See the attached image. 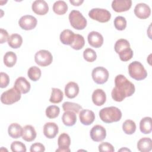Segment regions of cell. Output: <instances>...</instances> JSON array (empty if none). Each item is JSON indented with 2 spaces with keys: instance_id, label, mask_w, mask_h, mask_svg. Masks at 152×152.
Listing matches in <instances>:
<instances>
[{
  "instance_id": "obj_1",
  "label": "cell",
  "mask_w": 152,
  "mask_h": 152,
  "mask_svg": "<svg viewBox=\"0 0 152 152\" xmlns=\"http://www.w3.org/2000/svg\"><path fill=\"white\" fill-rule=\"evenodd\" d=\"M115 86L112 90L111 96L115 101L118 102L123 101L125 97L131 96L135 90L134 84L122 74L116 76Z\"/></svg>"
},
{
  "instance_id": "obj_2",
  "label": "cell",
  "mask_w": 152,
  "mask_h": 152,
  "mask_svg": "<svg viewBox=\"0 0 152 152\" xmlns=\"http://www.w3.org/2000/svg\"><path fill=\"white\" fill-rule=\"evenodd\" d=\"M99 116L103 122L109 124L120 121L122 118V112L116 107H106L100 110Z\"/></svg>"
},
{
  "instance_id": "obj_3",
  "label": "cell",
  "mask_w": 152,
  "mask_h": 152,
  "mask_svg": "<svg viewBox=\"0 0 152 152\" xmlns=\"http://www.w3.org/2000/svg\"><path fill=\"white\" fill-rule=\"evenodd\" d=\"M128 72L131 78L140 81L147 76V72L142 64L138 61H134L128 65Z\"/></svg>"
},
{
  "instance_id": "obj_4",
  "label": "cell",
  "mask_w": 152,
  "mask_h": 152,
  "mask_svg": "<svg viewBox=\"0 0 152 152\" xmlns=\"http://www.w3.org/2000/svg\"><path fill=\"white\" fill-rule=\"evenodd\" d=\"M71 26L76 30H83L87 26V20L78 10H72L69 14Z\"/></svg>"
},
{
  "instance_id": "obj_5",
  "label": "cell",
  "mask_w": 152,
  "mask_h": 152,
  "mask_svg": "<svg viewBox=\"0 0 152 152\" xmlns=\"http://www.w3.org/2000/svg\"><path fill=\"white\" fill-rule=\"evenodd\" d=\"M21 92L18 90L15 87H13L2 93L1 101L5 104H12L20 100L21 96Z\"/></svg>"
},
{
  "instance_id": "obj_6",
  "label": "cell",
  "mask_w": 152,
  "mask_h": 152,
  "mask_svg": "<svg viewBox=\"0 0 152 152\" xmlns=\"http://www.w3.org/2000/svg\"><path fill=\"white\" fill-rule=\"evenodd\" d=\"M88 16L93 20L100 23H106L110 20L111 18L110 12L103 8H93L88 12Z\"/></svg>"
},
{
  "instance_id": "obj_7",
  "label": "cell",
  "mask_w": 152,
  "mask_h": 152,
  "mask_svg": "<svg viewBox=\"0 0 152 152\" xmlns=\"http://www.w3.org/2000/svg\"><path fill=\"white\" fill-rule=\"evenodd\" d=\"M35 62L39 66H46L51 64L53 56L51 53L47 50H40L34 55Z\"/></svg>"
},
{
  "instance_id": "obj_8",
  "label": "cell",
  "mask_w": 152,
  "mask_h": 152,
  "mask_svg": "<svg viewBox=\"0 0 152 152\" xmlns=\"http://www.w3.org/2000/svg\"><path fill=\"white\" fill-rule=\"evenodd\" d=\"M93 81L98 84L105 83L109 78V72L104 67L97 66L94 68L91 73Z\"/></svg>"
},
{
  "instance_id": "obj_9",
  "label": "cell",
  "mask_w": 152,
  "mask_h": 152,
  "mask_svg": "<svg viewBox=\"0 0 152 152\" xmlns=\"http://www.w3.org/2000/svg\"><path fill=\"white\" fill-rule=\"evenodd\" d=\"M37 21L36 17L31 15H23L18 21L20 27L25 30H33L37 26Z\"/></svg>"
},
{
  "instance_id": "obj_10",
  "label": "cell",
  "mask_w": 152,
  "mask_h": 152,
  "mask_svg": "<svg viewBox=\"0 0 152 152\" xmlns=\"http://www.w3.org/2000/svg\"><path fill=\"white\" fill-rule=\"evenodd\" d=\"M90 135L92 140L96 142H100L105 139L106 137V131L102 125H96L91 128Z\"/></svg>"
},
{
  "instance_id": "obj_11",
  "label": "cell",
  "mask_w": 152,
  "mask_h": 152,
  "mask_svg": "<svg viewBox=\"0 0 152 152\" xmlns=\"http://www.w3.org/2000/svg\"><path fill=\"white\" fill-rule=\"evenodd\" d=\"M71 144V139L69 135L65 133H62L58 137V148L56 150V151L60 152H69L71 150L69 148Z\"/></svg>"
},
{
  "instance_id": "obj_12",
  "label": "cell",
  "mask_w": 152,
  "mask_h": 152,
  "mask_svg": "<svg viewBox=\"0 0 152 152\" xmlns=\"http://www.w3.org/2000/svg\"><path fill=\"white\" fill-rule=\"evenodd\" d=\"M134 14L140 19H145L151 14L150 7L145 3L137 4L134 8Z\"/></svg>"
},
{
  "instance_id": "obj_13",
  "label": "cell",
  "mask_w": 152,
  "mask_h": 152,
  "mask_svg": "<svg viewBox=\"0 0 152 152\" xmlns=\"http://www.w3.org/2000/svg\"><path fill=\"white\" fill-rule=\"evenodd\" d=\"M131 5V0H114L112 2V9L117 12L126 11L130 9Z\"/></svg>"
},
{
  "instance_id": "obj_14",
  "label": "cell",
  "mask_w": 152,
  "mask_h": 152,
  "mask_svg": "<svg viewBox=\"0 0 152 152\" xmlns=\"http://www.w3.org/2000/svg\"><path fill=\"white\" fill-rule=\"evenodd\" d=\"M88 42L90 46L95 48H99L103 43V36L99 32L92 31L90 32L87 36Z\"/></svg>"
},
{
  "instance_id": "obj_15",
  "label": "cell",
  "mask_w": 152,
  "mask_h": 152,
  "mask_svg": "<svg viewBox=\"0 0 152 152\" xmlns=\"http://www.w3.org/2000/svg\"><path fill=\"white\" fill-rule=\"evenodd\" d=\"M33 11L39 15H45L49 11V6L48 3L44 0H36L31 6Z\"/></svg>"
},
{
  "instance_id": "obj_16",
  "label": "cell",
  "mask_w": 152,
  "mask_h": 152,
  "mask_svg": "<svg viewBox=\"0 0 152 152\" xmlns=\"http://www.w3.org/2000/svg\"><path fill=\"white\" fill-rule=\"evenodd\" d=\"M79 118L82 124L84 125H90L95 119V114L91 110L83 109L80 112Z\"/></svg>"
},
{
  "instance_id": "obj_17",
  "label": "cell",
  "mask_w": 152,
  "mask_h": 152,
  "mask_svg": "<svg viewBox=\"0 0 152 152\" xmlns=\"http://www.w3.org/2000/svg\"><path fill=\"white\" fill-rule=\"evenodd\" d=\"M58 131V126L55 122H47L43 126V134L48 138H55Z\"/></svg>"
},
{
  "instance_id": "obj_18",
  "label": "cell",
  "mask_w": 152,
  "mask_h": 152,
  "mask_svg": "<svg viewBox=\"0 0 152 152\" xmlns=\"http://www.w3.org/2000/svg\"><path fill=\"white\" fill-rule=\"evenodd\" d=\"M14 87L18 90L21 93L26 94L30 91L31 85L26 78L20 77L16 79Z\"/></svg>"
},
{
  "instance_id": "obj_19",
  "label": "cell",
  "mask_w": 152,
  "mask_h": 152,
  "mask_svg": "<svg viewBox=\"0 0 152 152\" xmlns=\"http://www.w3.org/2000/svg\"><path fill=\"white\" fill-rule=\"evenodd\" d=\"M91 99L93 103L95 105L100 106L106 102V95L105 92L102 89L97 88L93 91Z\"/></svg>"
},
{
  "instance_id": "obj_20",
  "label": "cell",
  "mask_w": 152,
  "mask_h": 152,
  "mask_svg": "<svg viewBox=\"0 0 152 152\" xmlns=\"http://www.w3.org/2000/svg\"><path fill=\"white\" fill-rule=\"evenodd\" d=\"M79 93V86L75 82L71 81L67 83L65 87V94L69 99L75 97Z\"/></svg>"
},
{
  "instance_id": "obj_21",
  "label": "cell",
  "mask_w": 152,
  "mask_h": 152,
  "mask_svg": "<svg viewBox=\"0 0 152 152\" xmlns=\"http://www.w3.org/2000/svg\"><path fill=\"white\" fill-rule=\"evenodd\" d=\"M37 134L34 127L30 125L24 126L23 129L22 138L27 142H31L35 140Z\"/></svg>"
},
{
  "instance_id": "obj_22",
  "label": "cell",
  "mask_w": 152,
  "mask_h": 152,
  "mask_svg": "<svg viewBox=\"0 0 152 152\" xmlns=\"http://www.w3.org/2000/svg\"><path fill=\"white\" fill-rule=\"evenodd\" d=\"M62 121L65 126H73L77 121L76 113L72 111H65L62 116Z\"/></svg>"
},
{
  "instance_id": "obj_23",
  "label": "cell",
  "mask_w": 152,
  "mask_h": 152,
  "mask_svg": "<svg viewBox=\"0 0 152 152\" xmlns=\"http://www.w3.org/2000/svg\"><path fill=\"white\" fill-rule=\"evenodd\" d=\"M75 34L72 31L69 29L64 30L60 34V40L64 45H71L74 40Z\"/></svg>"
},
{
  "instance_id": "obj_24",
  "label": "cell",
  "mask_w": 152,
  "mask_h": 152,
  "mask_svg": "<svg viewBox=\"0 0 152 152\" xmlns=\"http://www.w3.org/2000/svg\"><path fill=\"white\" fill-rule=\"evenodd\" d=\"M23 128L17 123L10 124L8 128V135L12 138H18L23 134Z\"/></svg>"
},
{
  "instance_id": "obj_25",
  "label": "cell",
  "mask_w": 152,
  "mask_h": 152,
  "mask_svg": "<svg viewBox=\"0 0 152 152\" xmlns=\"http://www.w3.org/2000/svg\"><path fill=\"white\" fill-rule=\"evenodd\" d=\"M137 148L141 152H149L152 149V140L148 137L141 138L137 142Z\"/></svg>"
},
{
  "instance_id": "obj_26",
  "label": "cell",
  "mask_w": 152,
  "mask_h": 152,
  "mask_svg": "<svg viewBox=\"0 0 152 152\" xmlns=\"http://www.w3.org/2000/svg\"><path fill=\"white\" fill-rule=\"evenodd\" d=\"M140 129L141 132L144 134H148L151 132V118L144 117L140 122Z\"/></svg>"
},
{
  "instance_id": "obj_27",
  "label": "cell",
  "mask_w": 152,
  "mask_h": 152,
  "mask_svg": "<svg viewBox=\"0 0 152 152\" xmlns=\"http://www.w3.org/2000/svg\"><path fill=\"white\" fill-rule=\"evenodd\" d=\"M23 43V38L21 35L14 33L12 34L8 38V45L14 49L19 48Z\"/></svg>"
},
{
  "instance_id": "obj_28",
  "label": "cell",
  "mask_w": 152,
  "mask_h": 152,
  "mask_svg": "<svg viewBox=\"0 0 152 152\" xmlns=\"http://www.w3.org/2000/svg\"><path fill=\"white\" fill-rule=\"evenodd\" d=\"M68 10V5L64 1H57L53 5V11L58 15H63Z\"/></svg>"
},
{
  "instance_id": "obj_29",
  "label": "cell",
  "mask_w": 152,
  "mask_h": 152,
  "mask_svg": "<svg viewBox=\"0 0 152 152\" xmlns=\"http://www.w3.org/2000/svg\"><path fill=\"white\" fill-rule=\"evenodd\" d=\"M17 59L16 54L12 51L6 52L4 56V63L5 65L9 68L12 67L16 64Z\"/></svg>"
},
{
  "instance_id": "obj_30",
  "label": "cell",
  "mask_w": 152,
  "mask_h": 152,
  "mask_svg": "<svg viewBox=\"0 0 152 152\" xmlns=\"http://www.w3.org/2000/svg\"><path fill=\"white\" fill-rule=\"evenodd\" d=\"M64 97V94L62 91L57 88H52V93L49 99V101L52 103H59L61 102Z\"/></svg>"
},
{
  "instance_id": "obj_31",
  "label": "cell",
  "mask_w": 152,
  "mask_h": 152,
  "mask_svg": "<svg viewBox=\"0 0 152 152\" xmlns=\"http://www.w3.org/2000/svg\"><path fill=\"white\" fill-rule=\"evenodd\" d=\"M122 129L126 134L131 135L136 131V124L132 120L127 119L122 124Z\"/></svg>"
},
{
  "instance_id": "obj_32",
  "label": "cell",
  "mask_w": 152,
  "mask_h": 152,
  "mask_svg": "<svg viewBox=\"0 0 152 152\" xmlns=\"http://www.w3.org/2000/svg\"><path fill=\"white\" fill-rule=\"evenodd\" d=\"M27 75L31 80L36 81L40 79L42 75V72L39 68L36 66H31L28 69Z\"/></svg>"
},
{
  "instance_id": "obj_33",
  "label": "cell",
  "mask_w": 152,
  "mask_h": 152,
  "mask_svg": "<svg viewBox=\"0 0 152 152\" xmlns=\"http://www.w3.org/2000/svg\"><path fill=\"white\" fill-rule=\"evenodd\" d=\"M84 45L85 40L84 37L79 34H75L74 40L70 46L75 50H80L84 47Z\"/></svg>"
},
{
  "instance_id": "obj_34",
  "label": "cell",
  "mask_w": 152,
  "mask_h": 152,
  "mask_svg": "<svg viewBox=\"0 0 152 152\" xmlns=\"http://www.w3.org/2000/svg\"><path fill=\"white\" fill-rule=\"evenodd\" d=\"M62 108L64 111H72L75 113H78L82 109V107L78 103L74 102H65L62 104Z\"/></svg>"
},
{
  "instance_id": "obj_35",
  "label": "cell",
  "mask_w": 152,
  "mask_h": 152,
  "mask_svg": "<svg viewBox=\"0 0 152 152\" xmlns=\"http://www.w3.org/2000/svg\"><path fill=\"white\" fill-rule=\"evenodd\" d=\"M46 115L49 119H54L56 118L59 113H60V109L58 106L56 105H51L48 106L46 109Z\"/></svg>"
},
{
  "instance_id": "obj_36",
  "label": "cell",
  "mask_w": 152,
  "mask_h": 152,
  "mask_svg": "<svg viewBox=\"0 0 152 152\" xmlns=\"http://www.w3.org/2000/svg\"><path fill=\"white\" fill-rule=\"evenodd\" d=\"M114 48L115 52L118 54L123 50L130 48V44L127 40L124 39H120L116 42Z\"/></svg>"
},
{
  "instance_id": "obj_37",
  "label": "cell",
  "mask_w": 152,
  "mask_h": 152,
  "mask_svg": "<svg viewBox=\"0 0 152 152\" xmlns=\"http://www.w3.org/2000/svg\"><path fill=\"white\" fill-rule=\"evenodd\" d=\"M114 26L118 30H124L126 27V20L125 17L122 16H118L114 20Z\"/></svg>"
},
{
  "instance_id": "obj_38",
  "label": "cell",
  "mask_w": 152,
  "mask_h": 152,
  "mask_svg": "<svg viewBox=\"0 0 152 152\" xmlns=\"http://www.w3.org/2000/svg\"><path fill=\"white\" fill-rule=\"evenodd\" d=\"M83 57L86 61L92 62L96 59L97 55L93 49L91 48H87L83 52Z\"/></svg>"
},
{
  "instance_id": "obj_39",
  "label": "cell",
  "mask_w": 152,
  "mask_h": 152,
  "mask_svg": "<svg viewBox=\"0 0 152 152\" xmlns=\"http://www.w3.org/2000/svg\"><path fill=\"white\" fill-rule=\"evenodd\" d=\"M118 54L120 59L124 62H126L130 60L132 58L133 51L130 48H129L120 52Z\"/></svg>"
},
{
  "instance_id": "obj_40",
  "label": "cell",
  "mask_w": 152,
  "mask_h": 152,
  "mask_svg": "<svg viewBox=\"0 0 152 152\" xmlns=\"http://www.w3.org/2000/svg\"><path fill=\"white\" fill-rule=\"evenodd\" d=\"M11 150L13 152H26V147L24 143L21 141H15L11 143Z\"/></svg>"
},
{
  "instance_id": "obj_41",
  "label": "cell",
  "mask_w": 152,
  "mask_h": 152,
  "mask_svg": "<svg viewBox=\"0 0 152 152\" xmlns=\"http://www.w3.org/2000/svg\"><path fill=\"white\" fill-rule=\"evenodd\" d=\"M99 151L100 152H113L115 151L113 146L107 142H103L99 144Z\"/></svg>"
},
{
  "instance_id": "obj_42",
  "label": "cell",
  "mask_w": 152,
  "mask_h": 152,
  "mask_svg": "<svg viewBox=\"0 0 152 152\" xmlns=\"http://www.w3.org/2000/svg\"><path fill=\"white\" fill-rule=\"evenodd\" d=\"M0 78H1V84L0 87L3 88L7 87L10 83V77L5 72H1L0 73Z\"/></svg>"
},
{
  "instance_id": "obj_43",
  "label": "cell",
  "mask_w": 152,
  "mask_h": 152,
  "mask_svg": "<svg viewBox=\"0 0 152 152\" xmlns=\"http://www.w3.org/2000/svg\"><path fill=\"white\" fill-rule=\"evenodd\" d=\"M30 151L31 152H43L45 151V147L42 143L35 142L31 145Z\"/></svg>"
},
{
  "instance_id": "obj_44",
  "label": "cell",
  "mask_w": 152,
  "mask_h": 152,
  "mask_svg": "<svg viewBox=\"0 0 152 152\" xmlns=\"http://www.w3.org/2000/svg\"><path fill=\"white\" fill-rule=\"evenodd\" d=\"M9 37L8 33L6 30L3 28L0 29V43L1 44L8 41Z\"/></svg>"
},
{
  "instance_id": "obj_45",
  "label": "cell",
  "mask_w": 152,
  "mask_h": 152,
  "mask_svg": "<svg viewBox=\"0 0 152 152\" xmlns=\"http://www.w3.org/2000/svg\"><path fill=\"white\" fill-rule=\"evenodd\" d=\"M83 0H69V2L74 6H79L83 3Z\"/></svg>"
},
{
  "instance_id": "obj_46",
  "label": "cell",
  "mask_w": 152,
  "mask_h": 152,
  "mask_svg": "<svg viewBox=\"0 0 152 152\" xmlns=\"http://www.w3.org/2000/svg\"><path fill=\"white\" fill-rule=\"evenodd\" d=\"M119 151H131V150H129V149H128V148H121V149H120Z\"/></svg>"
}]
</instances>
